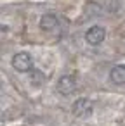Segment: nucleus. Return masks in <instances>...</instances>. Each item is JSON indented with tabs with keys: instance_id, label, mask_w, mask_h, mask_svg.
<instances>
[{
	"instance_id": "f257e3e1",
	"label": "nucleus",
	"mask_w": 125,
	"mask_h": 126,
	"mask_svg": "<svg viewBox=\"0 0 125 126\" xmlns=\"http://www.w3.org/2000/svg\"><path fill=\"white\" fill-rule=\"evenodd\" d=\"M12 67L19 73H28L33 67V57L26 52H19L12 57Z\"/></svg>"
},
{
	"instance_id": "f03ea898",
	"label": "nucleus",
	"mask_w": 125,
	"mask_h": 126,
	"mask_svg": "<svg viewBox=\"0 0 125 126\" xmlns=\"http://www.w3.org/2000/svg\"><path fill=\"white\" fill-rule=\"evenodd\" d=\"M71 110H73V114L76 117H89L92 114V110H94V105H92V102L89 98H76L73 102Z\"/></svg>"
},
{
	"instance_id": "7ed1b4c3",
	"label": "nucleus",
	"mask_w": 125,
	"mask_h": 126,
	"mask_svg": "<svg viewBox=\"0 0 125 126\" xmlns=\"http://www.w3.org/2000/svg\"><path fill=\"white\" fill-rule=\"evenodd\" d=\"M104 38H106V30L102 28V26H92V28H89L87 30V33H85V40H87V43L89 45H101L102 42H104Z\"/></svg>"
},
{
	"instance_id": "20e7f679",
	"label": "nucleus",
	"mask_w": 125,
	"mask_h": 126,
	"mask_svg": "<svg viewBox=\"0 0 125 126\" xmlns=\"http://www.w3.org/2000/svg\"><path fill=\"white\" fill-rule=\"evenodd\" d=\"M75 88H76V79L73 76H63L57 83V90L63 95H71L75 92Z\"/></svg>"
},
{
	"instance_id": "39448f33",
	"label": "nucleus",
	"mask_w": 125,
	"mask_h": 126,
	"mask_svg": "<svg viewBox=\"0 0 125 126\" xmlns=\"http://www.w3.org/2000/svg\"><path fill=\"white\" fill-rule=\"evenodd\" d=\"M109 79L115 85H123L125 83V66H115L109 71Z\"/></svg>"
},
{
	"instance_id": "423d86ee",
	"label": "nucleus",
	"mask_w": 125,
	"mask_h": 126,
	"mask_svg": "<svg viewBox=\"0 0 125 126\" xmlns=\"http://www.w3.org/2000/svg\"><path fill=\"white\" fill-rule=\"evenodd\" d=\"M40 28H42L44 31H52V30H56V28H57V17H56L54 14L44 16V17L40 19Z\"/></svg>"
}]
</instances>
